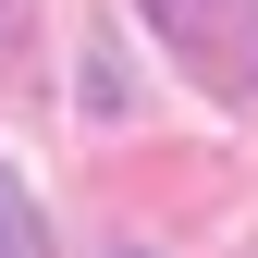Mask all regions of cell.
<instances>
[{
    "instance_id": "obj_2",
    "label": "cell",
    "mask_w": 258,
    "mask_h": 258,
    "mask_svg": "<svg viewBox=\"0 0 258 258\" xmlns=\"http://www.w3.org/2000/svg\"><path fill=\"white\" fill-rule=\"evenodd\" d=\"M0 258H49V221H37V197L13 172H0Z\"/></svg>"
},
{
    "instance_id": "obj_1",
    "label": "cell",
    "mask_w": 258,
    "mask_h": 258,
    "mask_svg": "<svg viewBox=\"0 0 258 258\" xmlns=\"http://www.w3.org/2000/svg\"><path fill=\"white\" fill-rule=\"evenodd\" d=\"M148 25L209 99H234V111L258 99V0H148Z\"/></svg>"
}]
</instances>
